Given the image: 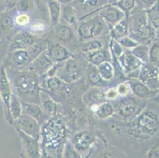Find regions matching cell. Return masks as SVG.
<instances>
[{"label":"cell","mask_w":159,"mask_h":158,"mask_svg":"<svg viewBox=\"0 0 159 158\" xmlns=\"http://www.w3.org/2000/svg\"><path fill=\"white\" fill-rule=\"evenodd\" d=\"M159 132V113L155 109L147 105L138 115L128 123H124V130L116 138L111 142L113 144L117 140L123 142L119 146L120 150L128 156L133 157L144 144L150 142L157 135ZM110 143V142H109Z\"/></svg>","instance_id":"6da1fadb"},{"label":"cell","mask_w":159,"mask_h":158,"mask_svg":"<svg viewBox=\"0 0 159 158\" xmlns=\"http://www.w3.org/2000/svg\"><path fill=\"white\" fill-rule=\"evenodd\" d=\"M67 130L63 119L57 115L50 118L41 128L40 148L42 157L62 158L63 147L67 140Z\"/></svg>","instance_id":"7a4b0ae2"},{"label":"cell","mask_w":159,"mask_h":158,"mask_svg":"<svg viewBox=\"0 0 159 158\" xmlns=\"http://www.w3.org/2000/svg\"><path fill=\"white\" fill-rule=\"evenodd\" d=\"M14 73V94L23 102L40 104V77L31 70Z\"/></svg>","instance_id":"3957f363"},{"label":"cell","mask_w":159,"mask_h":158,"mask_svg":"<svg viewBox=\"0 0 159 158\" xmlns=\"http://www.w3.org/2000/svg\"><path fill=\"white\" fill-rule=\"evenodd\" d=\"M129 34L139 44L150 46L155 40V29L150 25L145 11L136 7L128 15Z\"/></svg>","instance_id":"277c9868"},{"label":"cell","mask_w":159,"mask_h":158,"mask_svg":"<svg viewBox=\"0 0 159 158\" xmlns=\"http://www.w3.org/2000/svg\"><path fill=\"white\" fill-rule=\"evenodd\" d=\"M75 33L79 43L93 39L105 40L107 37H109V29L98 14L79 22Z\"/></svg>","instance_id":"5b68a950"},{"label":"cell","mask_w":159,"mask_h":158,"mask_svg":"<svg viewBox=\"0 0 159 158\" xmlns=\"http://www.w3.org/2000/svg\"><path fill=\"white\" fill-rule=\"evenodd\" d=\"M112 104L115 110L114 118L128 123L146 108L147 101L131 94L125 97H118Z\"/></svg>","instance_id":"8992f818"},{"label":"cell","mask_w":159,"mask_h":158,"mask_svg":"<svg viewBox=\"0 0 159 158\" xmlns=\"http://www.w3.org/2000/svg\"><path fill=\"white\" fill-rule=\"evenodd\" d=\"M87 66L88 63L80 54H75L70 59L62 63L57 77L66 83L75 84L84 79Z\"/></svg>","instance_id":"52a82bcc"},{"label":"cell","mask_w":159,"mask_h":158,"mask_svg":"<svg viewBox=\"0 0 159 158\" xmlns=\"http://www.w3.org/2000/svg\"><path fill=\"white\" fill-rule=\"evenodd\" d=\"M98 135L87 129L79 130L71 137L69 141L82 158H89L93 145L96 142Z\"/></svg>","instance_id":"ba28073f"},{"label":"cell","mask_w":159,"mask_h":158,"mask_svg":"<svg viewBox=\"0 0 159 158\" xmlns=\"http://www.w3.org/2000/svg\"><path fill=\"white\" fill-rule=\"evenodd\" d=\"M89 158H131L119 148L106 141L102 136L98 135L93 145Z\"/></svg>","instance_id":"9c48e42d"},{"label":"cell","mask_w":159,"mask_h":158,"mask_svg":"<svg viewBox=\"0 0 159 158\" xmlns=\"http://www.w3.org/2000/svg\"><path fill=\"white\" fill-rule=\"evenodd\" d=\"M52 33V38L56 41L62 43L63 45L67 47L70 52H72L71 47H73L74 43L76 45H79V41L76 37V33L75 31V29H73L71 26L68 25L66 23H59L56 26L53 27Z\"/></svg>","instance_id":"30bf717a"},{"label":"cell","mask_w":159,"mask_h":158,"mask_svg":"<svg viewBox=\"0 0 159 158\" xmlns=\"http://www.w3.org/2000/svg\"><path fill=\"white\" fill-rule=\"evenodd\" d=\"M14 123L17 130L40 142L41 138V126L37 120L22 114Z\"/></svg>","instance_id":"8fae6325"},{"label":"cell","mask_w":159,"mask_h":158,"mask_svg":"<svg viewBox=\"0 0 159 158\" xmlns=\"http://www.w3.org/2000/svg\"><path fill=\"white\" fill-rule=\"evenodd\" d=\"M98 14L102 17L109 29V31L117 23L125 17V14L115 3H107L98 11Z\"/></svg>","instance_id":"7c38bea8"},{"label":"cell","mask_w":159,"mask_h":158,"mask_svg":"<svg viewBox=\"0 0 159 158\" xmlns=\"http://www.w3.org/2000/svg\"><path fill=\"white\" fill-rule=\"evenodd\" d=\"M13 95L12 86L10 82L7 70L3 65L0 66V96L3 103L4 108L7 112V117L10 123H12V120L10 113V104L11 97Z\"/></svg>","instance_id":"4fadbf2b"},{"label":"cell","mask_w":159,"mask_h":158,"mask_svg":"<svg viewBox=\"0 0 159 158\" xmlns=\"http://www.w3.org/2000/svg\"><path fill=\"white\" fill-rule=\"evenodd\" d=\"M139 80L153 90L159 88L158 67L150 63L142 65L139 74Z\"/></svg>","instance_id":"5bb4252c"},{"label":"cell","mask_w":159,"mask_h":158,"mask_svg":"<svg viewBox=\"0 0 159 158\" xmlns=\"http://www.w3.org/2000/svg\"><path fill=\"white\" fill-rule=\"evenodd\" d=\"M9 64L14 71H24L31 70L32 60L26 50H16L8 55Z\"/></svg>","instance_id":"9a60e30c"},{"label":"cell","mask_w":159,"mask_h":158,"mask_svg":"<svg viewBox=\"0 0 159 158\" xmlns=\"http://www.w3.org/2000/svg\"><path fill=\"white\" fill-rule=\"evenodd\" d=\"M48 46L47 53L54 63H63L70 59L75 55L67 47L56 40L50 41L48 40Z\"/></svg>","instance_id":"2e32d148"},{"label":"cell","mask_w":159,"mask_h":158,"mask_svg":"<svg viewBox=\"0 0 159 158\" xmlns=\"http://www.w3.org/2000/svg\"><path fill=\"white\" fill-rule=\"evenodd\" d=\"M22 142L24 158H42L40 142L17 130Z\"/></svg>","instance_id":"e0dca14e"},{"label":"cell","mask_w":159,"mask_h":158,"mask_svg":"<svg viewBox=\"0 0 159 158\" xmlns=\"http://www.w3.org/2000/svg\"><path fill=\"white\" fill-rule=\"evenodd\" d=\"M38 38L29 31H20L14 36L10 46V52L16 50H27Z\"/></svg>","instance_id":"ac0fdd59"},{"label":"cell","mask_w":159,"mask_h":158,"mask_svg":"<svg viewBox=\"0 0 159 158\" xmlns=\"http://www.w3.org/2000/svg\"><path fill=\"white\" fill-rule=\"evenodd\" d=\"M118 61L124 74L126 75V78L127 76L131 74L139 72L143 65L141 61L132 54L131 51H124L122 56L118 59Z\"/></svg>","instance_id":"d6986e66"},{"label":"cell","mask_w":159,"mask_h":158,"mask_svg":"<svg viewBox=\"0 0 159 158\" xmlns=\"http://www.w3.org/2000/svg\"><path fill=\"white\" fill-rule=\"evenodd\" d=\"M105 89L100 87H89L82 96V102L88 108L92 105L105 102Z\"/></svg>","instance_id":"ffe728a7"},{"label":"cell","mask_w":159,"mask_h":158,"mask_svg":"<svg viewBox=\"0 0 159 158\" xmlns=\"http://www.w3.org/2000/svg\"><path fill=\"white\" fill-rule=\"evenodd\" d=\"M128 82L131 86V94L139 99L147 101H151L157 95V90H153L150 89L139 80H132Z\"/></svg>","instance_id":"44dd1931"},{"label":"cell","mask_w":159,"mask_h":158,"mask_svg":"<svg viewBox=\"0 0 159 158\" xmlns=\"http://www.w3.org/2000/svg\"><path fill=\"white\" fill-rule=\"evenodd\" d=\"M22 105V114L32 117L37 120L40 126H43L44 123L49 120L45 115L44 110L40 104H33V103H27L21 101Z\"/></svg>","instance_id":"7402d4cb"},{"label":"cell","mask_w":159,"mask_h":158,"mask_svg":"<svg viewBox=\"0 0 159 158\" xmlns=\"http://www.w3.org/2000/svg\"><path fill=\"white\" fill-rule=\"evenodd\" d=\"M88 110L93 113L95 118L102 120V121L112 118L115 114V110H114L112 102H108V101H105L99 104L92 105L88 108Z\"/></svg>","instance_id":"603a6c76"},{"label":"cell","mask_w":159,"mask_h":158,"mask_svg":"<svg viewBox=\"0 0 159 158\" xmlns=\"http://www.w3.org/2000/svg\"><path fill=\"white\" fill-rule=\"evenodd\" d=\"M55 63L50 59L47 53V51H46L45 52L39 56L37 59L32 62L31 70H33L39 77H41L45 74L48 70Z\"/></svg>","instance_id":"cb8c5ba5"},{"label":"cell","mask_w":159,"mask_h":158,"mask_svg":"<svg viewBox=\"0 0 159 158\" xmlns=\"http://www.w3.org/2000/svg\"><path fill=\"white\" fill-rule=\"evenodd\" d=\"M40 105L42 107L45 115L48 119L56 116L59 113L60 104L56 102L51 96L44 91L40 90Z\"/></svg>","instance_id":"d4e9b609"},{"label":"cell","mask_w":159,"mask_h":158,"mask_svg":"<svg viewBox=\"0 0 159 158\" xmlns=\"http://www.w3.org/2000/svg\"><path fill=\"white\" fill-rule=\"evenodd\" d=\"M84 79L89 87L94 86L100 87V88H108V85H110L109 83H107L102 80L97 66L89 64V63L85 72Z\"/></svg>","instance_id":"484cf974"},{"label":"cell","mask_w":159,"mask_h":158,"mask_svg":"<svg viewBox=\"0 0 159 158\" xmlns=\"http://www.w3.org/2000/svg\"><path fill=\"white\" fill-rule=\"evenodd\" d=\"M80 55L89 64L93 65V66H98V65H100L105 61L112 60L111 54L109 52V50H108V44L104 48H102V50L91 52V53H87V54Z\"/></svg>","instance_id":"4316f807"},{"label":"cell","mask_w":159,"mask_h":158,"mask_svg":"<svg viewBox=\"0 0 159 158\" xmlns=\"http://www.w3.org/2000/svg\"><path fill=\"white\" fill-rule=\"evenodd\" d=\"M70 2H68V3H61V20L64 21V23L74 28V27H77L79 24V18H78L77 11Z\"/></svg>","instance_id":"83f0119b"},{"label":"cell","mask_w":159,"mask_h":158,"mask_svg":"<svg viewBox=\"0 0 159 158\" xmlns=\"http://www.w3.org/2000/svg\"><path fill=\"white\" fill-rule=\"evenodd\" d=\"M108 44L105 39H93L79 43L78 50L79 53L78 54H87L91 52L102 50Z\"/></svg>","instance_id":"f1b7e54d"},{"label":"cell","mask_w":159,"mask_h":158,"mask_svg":"<svg viewBox=\"0 0 159 158\" xmlns=\"http://www.w3.org/2000/svg\"><path fill=\"white\" fill-rule=\"evenodd\" d=\"M128 34H129L128 16H125L124 19L114 25L113 28L109 31V38L118 40L122 37L128 36Z\"/></svg>","instance_id":"f546056e"},{"label":"cell","mask_w":159,"mask_h":158,"mask_svg":"<svg viewBox=\"0 0 159 158\" xmlns=\"http://www.w3.org/2000/svg\"><path fill=\"white\" fill-rule=\"evenodd\" d=\"M49 17L51 21V27H55L61 21L62 5L60 1L51 0L47 2Z\"/></svg>","instance_id":"4dcf8cb0"},{"label":"cell","mask_w":159,"mask_h":158,"mask_svg":"<svg viewBox=\"0 0 159 158\" xmlns=\"http://www.w3.org/2000/svg\"><path fill=\"white\" fill-rule=\"evenodd\" d=\"M48 42L47 38L38 37L33 43V45L26 50L32 62L37 59L39 56L45 52L48 49Z\"/></svg>","instance_id":"1f68e13d"},{"label":"cell","mask_w":159,"mask_h":158,"mask_svg":"<svg viewBox=\"0 0 159 158\" xmlns=\"http://www.w3.org/2000/svg\"><path fill=\"white\" fill-rule=\"evenodd\" d=\"M99 74L102 80L107 83L111 84L115 79V72H114L113 65L112 61H105L97 66Z\"/></svg>","instance_id":"d6a6232c"},{"label":"cell","mask_w":159,"mask_h":158,"mask_svg":"<svg viewBox=\"0 0 159 158\" xmlns=\"http://www.w3.org/2000/svg\"><path fill=\"white\" fill-rule=\"evenodd\" d=\"M10 113L13 123L22 115V105H21V100L14 93L11 97V104H10Z\"/></svg>","instance_id":"836d02e7"},{"label":"cell","mask_w":159,"mask_h":158,"mask_svg":"<svg viewBox=\"0 0 159 158\" xmlns=\"http://www.w3.org/2000/svg\"><path fill=\"white\" fill-rule=\"evenodd\" d=\"M149 50L150 46L145 44H138L135 48L131 50L132 54L141 61L143 64L149 63Z\"/></svg>","instance_id":"e575fe53"},{"label":"cell","mask_w":159,"mask_h":158,"mask_svg":"<svg viewBox=\"0 0 159 158\" xmlns=\"http://www.w3.org/2000/svg\"><path fill=\"white\" fill-rule=\"evenodd\" d=\"M147 17L150 25L155 30L159 29V0H157L154 7L149 11H146Z\"/></svg>","instance_id":"d590c367"},{"label":"cell","mask_w":159,"mask_h":158,"mask_svg":"<svg viewBox=\"0 0 159 158\" xmlns=\"http://www.w3.org/2000/svg\"><path fill=\"white\" fill-rule=\"evenodd\" d=\"M149 63L159 66V40L155 39L149 50Z\"/></svg>","instance_id":"8d00e7d4"},{"label":"cell","mask_w":159,"mask_h":158,"mask_svg":"<svg viewBox=\"0 0 159 158\" xmlns=\"http://www.w3.org/2000/svg\"><path fill=\"white\" fill-rule=\"evenodd\" d=\"M108 47L111 54V57H114L117 59H119L124 52V48L121 47L118 41L111 38H109L108 41Z\"/></svg>","instance_id":"74e56055"},{"label":"cell","mask_w":159,"mask_h":158,"mask_svg":"<svg viewBox=\"0 0 159 158\" xmlns=\"http://www.w3.org/2000/svg\"><path fill=\"white\" fill-rule=\"evenodd\" d=\"M115 5L119 7L126 16H128L135 7V0H121L115 2Z\"/></svg>","instance_id":"f35d334b"},{"label":"cell","mask_w":159,"mask_h":158,"mask_svg":"<svg viewBox=\"0 0 159 158\" xmlns=\"http://www.w3.org/2000/svg\"><path fill=\"white\" fill-rule=\"evenodd\" d=\"M62 158H82L80 155L78 153V152L75 150L74 146L69 141V139L66 141L63 147V154H62Z\"/></svg>","instance_id":"ab89813d"},{"label":"cell","mask_w":159,"mask_h":158,"mask_svg":"<svg viewBox=\"0 0 159 158\" xmlns=\"http://www.w3.org/2000/svg\"><path fill=\"white\" fill-rule=\"evenodd\" d=\"M30 21H31V17L30 14L18 12V14H16L14 17V24L20 28H24L30 24Z\"/></svg>","instance_id":"60d3db41"},{"label":"cell","mask_w":159,"mask_h":158,"mask_svg":"<svg viewBox=\"0 0 159 158\" xmlns=\"http://www.w3.org/2000/svg\"><path fill=\"white\" fill-rule=\"evenodd\" d=\"M14 26V20L7 13L4 12L0 14V31H7L11 29Z\"/></svg>","instance_id":"b9f144b4"},{"label":"cell","mask_w":159,"mask_h":158,"mask_svg":"<svg viewBox=\"0 0 159 158\" xmlns=\"http://www.w3.org/2000/svg\"><path fill=\"white\" fill-rule=\"evenodd\" d=\"M34 1H18L16 3V9L20 13L30 14L34 8Z\"/></svg>","instance_id":"7bdbcfd3"},{"label":"cell","mask_w":159,"mask_h":158,"mask_svg":"<svg viewBox=\"0 0 159 158\" xmlns=\"http://www.w3.org/2000/svg\"><path fill=\"white\" fill-rule=\"evenodd\" d=\"M117 41L120 44L121 47L124 48V50L126 49V51H131L139 44L138 42L135 41L134 39H132L129 36L122 37V38L117 40Z\"/></svg>","instance_id":"ee69618b"},{"label":"cell","mask_w":159,"mask_h":158,"mask_svg":"<svg viewBox=\"0 0 159 158\" xmlns=\"http://www.w3.org/2000/svg\"><path fill=\"white\" fill-rule=\"evenodd\" d=\"M116 89L117 93H118L119 97H125L131 95V86H130L128 81L118 83L116 87Z\"/></svg>","instance_id":"f6af8a7d"},{"label":"cell","mask_w":159,"mask_h":158,"mask_svg":"<svg viewBox=\"0 0 159 158\" xmlns=\"http://www.w3.org/2000/svg\"><path fill=\"white\" fill-rule=\"evenodd\" d=\"M157 0H143V1H135V7L140 11H147L154 7Z\"/></svg>","instance_id":"bcb514c9"},{"label":"cell","mask_w":159,"mask_h":158,"mask_svg":"<svg viewBox=\"0 0 159 158\" xmlns=\"http://www.w3.org/2000/svg\"><path fill=\"white\" fill-rule=\"evenodd\" d=\"M119 97L116 87H108L105 89V101L108 102H113L114 101Z\"/></svg>","instance_id":"7dc6e473"},{"label":"cell","mask_w":159,"mask_h":158,"mask_svg":"<svg viewBox=\"0 0 159 158\" xmlns=\"http://www.w3.org/2000/svg\"><path fill=\"white\" fill-rule=\"evenodd\" d=\"M145 158H159V151L157 150V145L150 148L146 154Z\"/></svg>","instance_id":"c3c4849f"},{"label":"cell","mask_w":159,"mask_h":158,"mask_svg":"<svg viewBox=\"0 0 159 158\" xmlns=\"http://www.w3.org/2000/svg\"><path fill=\"white\" fill-rule=\"evenodd\" d=\"M150 101H153V102H155V103H157V104H159V88H158V89H157V95H156V97L154 98V99L151 100Z\"/></svg>","instance_id":"681fc988"},{"label":"cell","mask_w":159,"mask_h":158,"mask_svg":"<svg viewBox=\"0 0 159 158\" xmlns=\"http://www.w3.org/2000/svg\"><path fill=\"white\" fill-rule=\"evenodd\" d=\"M155 39H158L159 40V29L155 30Z\"/></svg>","instance_id":"f907efd6"},{"label":"cell","mask_w":159,"mask_h":158,"mask_svg":"<svg viewBox=\"0 0 159 158\" xmlns=\"http://www.w3.org/2000/svg\"><path fill=\"white\" fill-rule=\"evenodd\" d=\"M158 82H159V66H158Z\"/></svg>","instance_id":"816d5d0a"},{"label":"cell","mask_w":159,"mask_h":158,"mask_svg":"<svg viewBox=\"0 0 159 158\" xmlns=\"http://www.w3.org/2000/svg\"><path fill=\"white\" fill-rule=\"evenodd\" d=\"M157 150H158V151H159V144L157 145Z\"/></svg>","instance_id":"f5cc1de1"},{"label":"cell","mask_w":159,"mask_h":158,"mask_svg":"<svg viewBox=\"0 0 159 158\" xmlns=\"http://www.w3.org/2000/svg\"><path fill=\"white\" fill-rule=\"evenodd\" d=\"M42 158H44V157H42Z\"/></svg>","instance_id":"db71d44e"}]
</instances>
